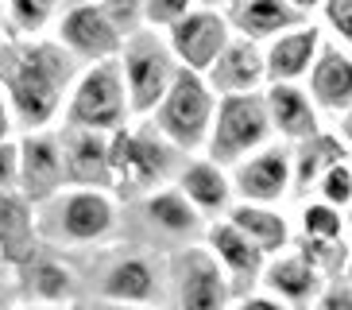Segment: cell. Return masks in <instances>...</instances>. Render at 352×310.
Wrapping results in <instances>:
<instances>
[{
    "label": "cell",
    "mask_w": 352,
    "mask_h": 310,
    "mask_svg": "<svg viewBox=\"0 0 352 310\" xmlns=\"http://www.w3.org/2000/svg\"><path fill=\"white\" fill-rule=\"evenodd\" d=\"M54 43L70 54L74 62H109L120 59L124 35L113 28V20L101 12V4H78V8H63L58 23H54Z\"/></svg>",
    "instance_id": "cell-9"
},
{
    "label": "cell",
    "mask_w": 352,
    "mask_h": 310,
    "mask_svg": "<svg viewBox=\"0 0 352 310\" xmlns=\"http://www.w3.org/2000/svg\"><path fill=\"white\" fill-rule=\"evenodd\" d=\"M337 136H341V144H344V147H349V152H352V109H349V113L341 116V132H337Z\"/></svg>",
    "instance_id": "cell-38"
},
{
    "label": "cell",
    "mask_w": 352,
    "mask_h": 310,
    "mask_svg": "<svg viewBox=\"0 0 352 310\" xmlns=\"http://www.w3.org/2000/svg\"><path fill=\"white\" fill-rule=\"evenodd\" d=\"M23 310H63V307H39V302H35V307H23Z\"/></svg>",
    "instance_id": "cell-46"
},
{
    "label": "cell",
    "mask_w": 352,
    "mask_h": 310,
    "mask_svg": "<svg viewBox=\"0 0 352 310\" xmlns=\"http://www.w3.org/2000/svg\"><path fill=\"white\" fill-rule=\"evenodd\" d=\"M302 237L306 240H321V245H337L344 240V214L333 209L329 202H310L302 209Z\"/></svg>",
    "instance_id": "cell-29"
},
{
    "label": "cell",
    "mask_w": 352,
    "mask_h": 310,
    "mask_svg": "<svg viewBox=\"0 0 352 310\" xmlns=\"http://www.w3.org/2000/svg\"><path fill=\"white\" fill-rule=\"evenodd\" d=\"M4 39H8V31H4V23H0V43H4Z\"/></svg>",
    "instance_id": "cell-48"
},
{
    "label": "cell",
    "mask_w": 352,
    "mask_h": 310,
    "mask_svg": "<svg viewBox=\"0 0 352 310\" xmlns=\"http://www.w3.org/2000/svg\"><path fill=\"white\" fill-rule=\"evenodd\" d=\"M294 186V163L283 144H267L232 167V194L248 206H275Z\"/></svg>",
    "instance_id": "cell-11"
},
{
    "label": "cell",
    "mask_w": 352,
    "mask_h": 310,
    "mask_svg": "<svg viewBox=\"0 0 352 310\" xmlns=\"http://www.w3.org/2000/svg\"><path fill=\"white\" fill-rule=\"evenodd\" d=\"M271 116L263 90L259 93H240V97H221L217 116H213V132L206 144V159L217 167H236L259 147L271 144Z\"/></svg>",
    "instance_id": "cell-6"
},
{
    "label": "cell",
    "mask_w": 352,
    "mask_h": 310,
    "mask_svg": "<svg viewBox=\"0 0 352 310\" xmlns=\"http://www.w3.org/2000/svg\"><path fill=\"white\" fill-rule=\"evenodd\" d=\"M244 4H248V0H228V4H225V12H236V8H244Z\"/></svg>",
    "instance_id": "cell-43"
},
{
    "label": "cell",
    "mask_w": 352,
    "mask_h": 310,
    "mask_svg": "<svg viewBox=\"0 0 352 310\" xmlns=\"http://www.w3.org/2000/svg\"><path fill=\"white\" fill-rule=\"evenodd\" d=\"M194 4H197V8H225L228 0H194Z\"/></svg>",
    "instance_id": "cell-41"
},
{
    "label": "cell",
    "mask_w": 352,
    "mask_h": 310,
    "mask_svg": "<svg viewBox=\"0 0 352 310\" xmlns=\"http://www.w3.org/2000/svg\"><path fill=\"white\" fill-rule=\"evenodd\" d=\"M228 225H236L252 245L263 252L267 260L283 256L290 245V229H287V217L279 214L275 206H248V202H236L225 217Z\"/></svg>",
    "instance_id": "cell-24"
},
{
    "label": "cell",
    "mask_w": 352,
    "mask_h": 310,
    "mask_svg": "<svg viewBox=\"0 0 352 310\" xmlns=\"http://www.w3.org/2000/svg\"><path fill=\"white\" fill-rule=\"evenodd\" d=\"M263 101H267L271 128L294 144L321 132V113L302 85H263Z\"/></svg>",
    "instance_id": "cell-20"
},
{
    "label": "cell",
    "mask_w": 352,
    "mask_h": 310,
    "mask_svg": "<svg viewBox=\"0 0 352 310\" xmlns=\"http://www.w3.org/2000/svg\"><path fill=\"white\" fill-rule=\"evenodd\" d=\"M74 82H78V62L54 39L0 43V90L23 136L51 128V121L66 109Z\"/></svg>",
    "instance_id": "cell-1"
},
{
    "label": "cell",
    "mask_w": 352,
    "mask_h": 310,
    "mask_svg": "<svg viewBox=\"0 0 352 310\" xmlns=\"http://www.w3.org/2000/svg\"><path fill=\"white\" fill-rule=\"evenodd\" d=\"M318 198H321V202H329L333 209L352 206V163H349V159L337 163L329 175L318 183Z\"/></svg>",
    "instance_id": "cell-30"
},
{
    "label": "cell",
    "mask_w": 352,
    "mask_h": 310,
    "mask_svg": "<svg viewBox=\"0 0 352 310\" xmlns=\"http://www.w3.org/2000/svg\"><path fill=\"white\" fill-rule=\"evenodd\" d=\"M78 4H94V0H63V8H78Z\"/></svg>",
    "instance_id": "cell-44"
},
{
    "label": "cell",
    "mask_w": 352,
    "mask_h": 310,
    "mask_svg": "<svg viewBox=\"0 0 352 310\" xmlns=\"http://www.w3.org/2000/svg\"><path fill=\"white\" fill-rule=\"evenodd\" d=\"M190 8H194V0H144V28H175Z\"/></svg>",
    "instance_id": "cell-32"
},
{
    "label": "cell",
    "mask_w": 352,
    "mask_h": 310,
    "mask_svg": "<svg viewBox=\"0 0 352 310\" xmlns=\"http://www.w3.org/2000/svg\"><path fill=\"white\" fill-rule=\"evenodd\" d=\"M20 279H28V291H32L39 307H63L66 299L74 295V276L66 268L63 260L54 256H35L32 264H23L20 268Z\"/></svg>",
    "instance_id": "cell-27"
},
{
    "label": "cell",
    "mask_w": 352,
    "mask_h": 310,
    "mask_svg": "<svg viewBox=\"0 0 352 310\" xmlns=\"http://www.w3.org/2000/svg\"><path fill=\"white\" fill-rule=\"evenodd\" d=\"M321 8H325V20L333 23V31L352 47V0H325Z\"/></svg>",
    "instance_id": "cell-34"
},
{
    "label": "cell",
    "mask_w": 352,
    "mask_h": 310,
    "mask_svg": "<svg viewBox=\"0 0 352 310\" xmlns=\"http://www.w3.org/2000/svg\"><path fill=\"white\" fill-rule=\"evenodd\" d=\"M20 183V144L8 140L0 144V194H12Z\"/></svg>",
    "instance_id": "cell-33"
},
{
    "label": "cell",
    "mask_w": 352,
    "mask_h": 310,
    "mask_svg": "<svg viewBox=\"0 0 352 310\" xmlns=\"http://www.w3.org/2000/svg\"><path fill=\"white\" fill-rule=\"evenodd\" d=\"M97 4H101V12L113 20V28L124 39L144 28V0H97Z\"/></svg>",
    "instance_id": "cell-31"
},
{
    "label": "cell",
    "mask_w": 352,
    "mask_h": 310,
    "mask_svg": "<svg viewBox=\"0 0 352 310\" xmlns=\"http://www.w3.org/2000/svg\"><path fill=\"white\" fill-rule=\"evenodd\" d=\"M209 90L217 97H240V93H259L267 85V62H263V47L252 39L232 35L221 59L209 66L206 74Z\"/></svg>",
    "instance_id": "cell-12"
},
{
    "label": "cell",
    "mask_w": 352,
    "mask_h": 310,
    "mask_svg": "<svg viewBox=\"0 0 352 310\" xmlns=\"http://www.w3.org/2000/svg\"><path fill=\"white\" fill-rule=\"evenodd\" d=\"M349 159V147L341 144V136L318 132L310 140H302L294 152H290V163H294V186L298 190H318V183L329 175L337 163Z\"/></svg>",
    "instance_id": "cell-25"
},
{
    "label": "cell",
    "mask_w": 352,
    "mask_h": 310,
    "mask_svg": "<svg viewBox=\"0 0 352 310\" xmlns=\"http://www.w3.org/2000/svg\"><path fill=\"white\" fill-rule=\"evenodd\" d=\"M4 4H8V0H0V23H4Z\"/></svg>",
    "instance_id": "cell-49"
},
{
    "label": "cell",
    "mask_w": 352,
    "mask_h": 310,
    "mask_svg": "<svg viewBox=\"0 0 352 310\" xmlns=\"http://www.w3.org/2000/svg\"><path fill=\"white\" fill-rule=\"evenodd\" d=\"M236 310H287L279 299H271V295H244L236 302Z\"/></svg>",
    "instance_id": "cell-36"
},
{
    "label": "cell",
    "mask_w": 352,
    "mask_h": 310,
    "mask_svg": "<svg viewBox=\"0 0 352 310\" xmlns=\"http://www.w3.org/2000/svg\"><path fill=\"white\" fill-rule=\"evenodd\" d=\"M109 163H113V186L140 190L147 198L155 190H166L170 178H178L186 155L147 121L140 128H120L109 136Z\"/></svg>",
    "instance_id": "cell-2"
},
{
    "label": "cell",
    "mask_w": 352,
    "mask_h": 310,
    "mask_svg": "<svg viewBox=\"0 0 352 310\" xmlns=\"http://www.w3.org/2000/svg\"><path fill=\"white\" fill-rule=\"evenodd\" d=\"M51 217H39V237L58 245H97L116 229V202L109 190H63L43 202Z\"/></svg>",
    "instance_id": "cell-7"
},
{
    "label": "cell",
    "mask_w": 352,
    "mask_h": 310,
    "mask_svg": "<svg viewBox=\"0 0 352 310\" xmlns=\"http://www.w3.org/2000/svg\"><path fill=\"white\" fill-rule=\"evenodd\" d=\"M228 287L225 271L209 248H190L178 260V307L182 310H225L228 307Z\"/></svg>",
    "instance_id": "cell-15"
},
{
    "label": "cell",
    "mask_w": 352,
    "mask_h": 310,
    "mask_svg": "<svg viewBox=\"0 0 352 310\" xmlns=\"http://www.w3.org/2000/svg\"><path fill=\"white\" fill-rule=\"evenodd\" d=\"M217 101L221 97L209 90V82L201 74L178 70V78L166 90V97L159 101V109L147 121L155 124L182 155H194V152H206V144H209Z\"/></svg>",
    "instance_id": "cell-4"
},
{
    "label": "cell",
    "mask_w": 352,
    "mask_h": 310,
    "mask_svg": "<svg viewBox=\"0 0 352 310\" xmlns=\"http://www.w3.org/2000/svg\"><path fill=\"white\" fill-rule=\"evenodd\" d=\"M344 283L352 287V256H349V264H344Z\"/></svg>",
    "instance_id": "cell-45"
},
{
    "label": "cell",
    "mask_w": 352,
    "mask_h": 310,
    "mask_svg": "<svg viewBox=\"0 0 352 310\" xmlns=\"http://www.w3.org/2000/svg\"><path fill=\"white\" fill-rule=\"evenodd\" d=\"M132 105H128L124 74H120V59L85 66L74 82L70 97L63 109V128H85V132L113 136L128 128Z\"/></svg>",
    "instance_id": "cell-3"
},
{
    "label": "cell",
    "mask_w": 352,
    "mask_h": 310,
    "mask_svg": "<svg viewBox=\"0 0 352 310\" xmlns=\"http://www.w3.org/2000/svg\"><path fill=\"white\" fill-rule=\"evenodd\" d=\"M290 4H294V8L302 12V16H310V12H314V8H321L325 0H290Z\"/></svg>",
    "instance_id": "cell-40"
},
{
    "label": "cell",
    "mask_w": 352,
    "mask_h": 310,
    "mask_svg": "<svg viewBox=\"0 0 352 310\" xmlns=\"http://www.w3.org/2000/svg\"><path fill=\"white\" fill-rule=\"evenodd\" d=\"M321 31L314 23H302V28L287 31L279 39H271L263 47V62H267V85H298L310 66L321 54Z\"/></svg>",
    "instance_id": "cell-18"
},
{
    "label": "cell",
    "mask_w": 352,
    "mask_h": 310,
    "mask_svg": "<svg viewBox=\"0 0 352 310\" xmlns=\"http://www.w3.org/2000/svg\"><path fill=\"white\" fill-rule=\"evenodd\" d=\"M225 16L240 39H252L259 47H267L271 39H279V35H287V31L306 23V16L290 0H248L244 8L225 12Z\"/></svg>",
    "instance_id": "cell-21"
},
{
    "label": "cell",
    "mask_w": 352,
    "mask_h": 310,
    "mask_svg": "<svg viewBox=\"0 0 352 310\" xmlns=\"http://www.w3.org/2000/svg\"><path fill=\"white\" fill-rule=\"evenodd\" d=\"M206 240H209V256L221 264L228 287H252V283H259V276H263V268H267V256H263L236 225L213 221L209 233H206Z\"/></svg>",
    "instance_id": "cell-19"
},
{
    "label": "cell",
    "mask_w": 352,
    "mask_h": 310,
    "mask_svg": "<svg viewBox=\"0 0 352 310\" xmlns=\"http://www.w3.org/2000/svg\"><path fill=\"white\" fill-rule=\"evenodd\" d=\"M35 209L66 190V163H63V140L54 132H28L20 140V183H16Z\"/></svg>",
    "instance_id": "cell-10"
},
{
    "label": "cell",
    "mask_w": 352,
    "mask_h": 310,
    "mask_svg": "<svg viewBox=\"0 0 352 310\" xmlns=\"http://www.w3.org/2000/svg\"><path fill=\"white\" fill-rule=\"evenodd\" d=\"M321 310H352V287L349 283H333L321 291Z\"/></svg>",
    "instance_id": "cell-35"
},
{
    "label": "cell",
    "mask_w": 352,
    "mask_h": 310,
    "mask_svg": "<svg viewBox=\"0 0 352 310\" xmlns=\"http://www.w3.org/2000/svg\"><path fill=\"white\" fill-rule=\"evenodd\" d=\"M344 237L352 240V206H349V214H344Z\"/></svg>",
    "instance_id": "cell-42"
},
{
    "label": "cell",
    "mask_w": 352,
    "mask_h": 310,
    "mask_svg": "<svg viewBox=\"0 0 352 310\" xmlns=\"http://www.w3.org/2000/svg\"><path fill=\"white\" fill-rule=\"evenodd\" d=\"M306 93L318 105V113L344 116L352 109V54L337 43H321L318 62L306 74Z\"/></svg>",
    "instance_id": "cell-17"
},
{
    "label": "cell",
    "mask_w": 352,
    "mask_h": 310,
    "mask_svg": "<svg viewBox=\"0 0 352 310\" xmlns=\"http://www.w3.org/2000/svg\"><path fill=\"white\" fill-rule=\"evenodd\" d=\"M259 283L267 287L271 299H279L287 310H310L321 299V291H325V276L302 252H283V256L267 260Z\"/></svg>",
    "instance_id": "cell-14"
},
{
    "label": "cell",
    "mask_w": 352,
    "mask_h": 310,
    "mask_svg": "<svg viewBox=\"0 0 352 310\" xmlns=\"http://www.w3.org/2000/svg\"><path fill=\"white\" fill-rule=\"evenodd\" d=\"M39 217L20 190L0 194V268H23L39 256Z\"/></svg>",
    "instance_id": "cell-16"
},
{
    "label": "cell",
    "mask_w": 352,
    "mask_h": 310,
    "mask_svg": "<svg viewBox=\"0 0 352 310\" xmlns=\"http://www.w3.org/2000/svg\"><path fill=\"white\" fill-rule=\"evenodd\" d=\"M144 214L151 217V225L163 229L166 237H197L201 233V214L190 206L178 186H166L144 198Z\"/></svg>",
    "instance_id": "cell-26"
},
{
    "label": "cell",
    "mask_w": 352,
    "mask_h": 310,
    "mask_svg": "<svg viewBox=\"0 0 352 310\" xmlns=\"http://www.w3.org/2000/svg\"><path fill=\"white\" fill-rule=\"evenodd\" d=\"M166 43H170V51H175L178 66L182 70H194L206 78L209 66L221 59L228 43H232V23L221 8H190L175 28L163 31Z\"/></svg>",
    "instance_id": "cell-8"
},
{
    "label": "cell",
    "mask_w": 352,
    "mask_h": 310,
    "mask_svg": "<svg viewBox=\"0 0 352 310\" xmlns=\"http://www.w3.org/2000/svg\"><path fill=\"white\" fill-rule=\"evenodd\" d=\"M178 59L170 51L163 31L140 28L135 35H128L120 47V74H124V90L132 116H151L159 109V101L166 97L170 82L178 78Z\"/></svg>",
    "instance_id": "cell-5"
},
{
    "label": "cell",
    "mask_w": 352,
    "mask_h": 310,
    "mask_svg": "<svg viewBox=\"0 0 352 310\" xmlns=\"http://www.w3.org/2000/svg\"><path fill=\"white\" fill-rule=\"evenodd\" d=\"M63 0H8L4 4V31L8 39H43V31L58 23Z\"/></svg>",
    "instance_id": "cell-28"
},
{
    "label": "cell",
    "mask_w": 352,
    "mask_h": 310,
    "mask_svg": "<svg viewBox=\"0 0 352 310\" xmlns=\"http://www.w3.org/2000/svg\"><path fill=\"white\" fill-rule=\"evenodd\" d=\"M155 291H159V271L144 256L113 260L101 279V295L113 307H151Z\"/></svg>",
    "instance_id": "cell-23"
},
{
    "label": "cell",
    "mask_w": 352,
    "mask_h": 310,
    "mask_svg": "<svg viewBox=\"0 0 352 310\" xmlns=\"http://www.w3.org/2000/svg\"><path fill=\"white\" fill-rule=\"evenodd\" d=\"M0 310H12V287L4 276H0Z\"/></svg>",
    "instance_id": "cell-39"
},
{
    "label": "cell",
    "mask_w": 352,
    "mask_h": 310,
    "mask_svg": "<svg viewBox=\"0 0 352 310\" xmlns=\"http://www.w3.org/2000/svg\"><path fill=\"white\" fill-rule=\"evenodd\" d=\"M58 140H63L66 186H78V190H109L113 186L109 136L85 132V128H63Z\"/></svg>",
    "instance_id": "cell-13"
},
{
    "label": "cell",
    "mask_w": 352,
    "mask_h": 310,
    "mask_svg": "<svg viewBox=\"0 0 352 310\" xmlns=\"http://www.w3.org/2000/svg\"><path fill=\"white\" fill-rule=\"evenodd\" d=\"M175 186L182 190V198L201 217L232 209V178L213 159H186L182 171H178V178H175Z\"/></svg>",
    "instance_id": "cell-22"
},
{
    "label": "cell",
    "mask_w": 352,
    "mask_h": 310,
    "mask_svg": "<svg viewBox=\"0 0 352 310\" xmlns=\"http://www.w3.org/2000/svg\"><path fill=\"white\" fill-rule=\"evenodd\" d=\"M12 128H16V121H12L8 97H4V90H0V144H8L12 140Z\"/></svg>",
    "instance_id": "cell-37"
},
{
    "label": "cell",
    "mask_w": 352,
    "mask_h": 310,
    "mask_svg": "<svg viewBox=\"0 0 352 310\" xmlns=\"http://www.w3.org/2000/svg\"><path fill=\"white\" fill-rule=\"evenodd\" d=\"M113 310H155V307H113Z\"/></svg>",
    "instance_id": "cell-47"
}]
</instances>
